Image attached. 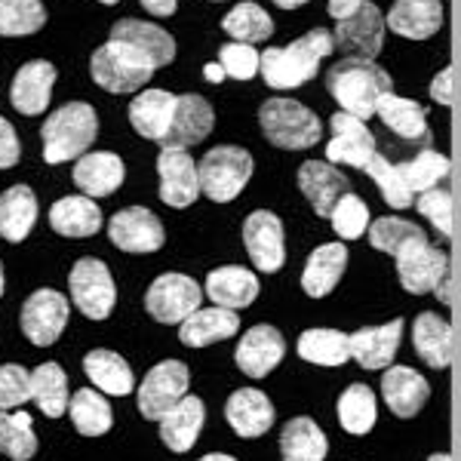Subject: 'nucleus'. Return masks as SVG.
Segmentation results:
<instances>
[{"label": "nucleus", "mask_w": 461, "mask_h": 461, "mask_svg": "<svg viewBox=\"0 0 461 461\" xmlns=\"http://www.w3.org/2000/svg\"><path fill=\"white\" fill-rule=\"evenodd\" d=\"M326 89L341 111L366 121L378 111V102L393 93V84L388 71L378 68L373 59H341L326 74Z\"/></svg>", "instance_id": "obj_1"}, {"label": "nucleus", "mask_w": 461, "mask_h": 461, "mask_svg": "<svg viewBox=\"0 0 461 461\" xmlns=\"http://www.w3.org/2000/svg\"><path fill=\"white\" fill-rule=\"evenodd\" d=\"M336 50L332 43V32L326 28H314L289 47H274L262 53V77L267 86L274 89H295L308 84L317 74L320 59H326Z\"/></svg>", "instance_id": "obj_2"}, {"label": "nucleus", "mask_w": 461, "mask_h": 461, "mask_svg": "<svg viewBox=\"0 0 461 461\" xmlns=\"http://www.w3.org/2000/svg\"><path fill=\"white\" fill-rule=\"evenodd\" d=\"M99 136V117L86 102H68L43 123V160L65 163L84 158L93 139Z\"/></svg>", "instance_id": "obj_3"}, {"label": "nucleus", "mask_w": 461, "mask_h": 461, "mask_svg": "<svg viewBox=\"0 0 461 461\" xmlns=\"http://www.w3.org/2000/svg\"><path fill=\"white\" fill-rule=\"evenodd\" d=\"M89 71H93V80L102 89L121 95V93H136V89H142L145 84H151L158 65H154L139 47H132V43L108 41L93 53Z\"/></svg>", "instance_id": "obj_4"}, {"label": "nucleus", "mask_w": 461, "mask_h": 461, "mask_svg": "<svg viewBox=\"0 0 461 461\" xmlns=\"http://www.w3.org/2000/svg\"><path fill=\"white\" fill-rule=\"evenodd\" d=\"M258 123L271 145L286 151H302L320 142V121L314 111H308L302 102L293 99H267L258 108Z\"/></svg>", "instance_id": "obj_5"}, {"label": "nucleus", "mask_w": 461, "mask_h": 461, "mask_svg": "<svg viewBox=\"0 0 461 461\" xmlns=\"http://www.w3.org/2000/svg\"><path fill=\"white\" fill-rule=\"evenodd\" d=\"M200 176V191L215 203H228L247 188L252 176V158L249 151L237 145H219L210 154H203V160L197 163Z\"/></svg>", "instance_id": "obj_6"}, {"label": "nucleus", "mask_w": 461, "mask_h": 461, "mask_svg": "<svg viewBox=\"0 0 461 461\" xmlns=\"http://www.w3.org/2000/svg\"><path fill=\"white\" fill-rule=\"evenodd\" d=\"M71 302L80 308V314L89 320H105L114 311L117 286L111 280V271L99 258H80L71 267Z\"/></svg>", "instance_id": "obj_7"}, {"label": "nucleus", "mask_w": 461, "mask_h": 461, "mask_svg": "<svg viewBox=\"0 0 461 461\" xmlns=\"http://www.w3.org/2000/svg\"><path fill=\"white\" fill-rule=\"evenodd\" d=\"M188 366L182 360H163L142 378L139 388V412L148 421H160L173 406L188 397Z\"/></svg>", "instance_id": "obj_8"}, {"label": "nucleus", "mask_w": 461, "mask_h": 461, "mask_svg": "<svg viewBox=\"0 0 461 461\" xmlns=\"http://www.w3.org/2000/svg\"><path fill=\"white\" fill-rule=\"evenodd\" d=\"M203 289L185 274H160L145 295V308L158 323H178L182 326L200 308Z\"/></svg>", "instance_id": "obj_9"}, {"label": "nucleus", "mask_w": 461, "mask_h": 461, "mask_svg": "<svg viewBox=\"0 0 461 461\" xmlns=\"http://www.w3.org/2000/svg\"><path fill=\"white\" fill-rule=\"evenodd\" d=\"M332 43L348 59H375L384 43V16L375 4L363 0L354 16L341 19L332 32Z\"/></svg>", "instance_id": "obj_10"}, {"label": "nucleus", "mask_w": 461, "mask_h": 461, "mask_svg": "<svg viewBox=\"0 0 461 461\" xmlns=\"http://www.w3.org/2000/svg\"><path fill=\"white\" fill-rule=\"evenodd\" d=\"M68 326V299L56 289H37L22 304V332L37 348H47Z\"/></svg>", "instance_id": "obj_11"}, {"label": "nucleus", "mask_w": 461, "mask_h": 461, "mask_svg": "<svg viewBox=\"0 0 461 461\" xmlns=\"http://www.w3.org/2000/svg\"><path fill=\"white\" fill-rule=\"evenodd\" d=\"M397 274L406 293L425 295L434 293L443 277H449V258H446V252L430 247V240H421L397 256Z\"/></svg>", "instance_id": "obj_12"}, {"label": "nucleus", "mask_w": 461, "mask_h": 461, "mask_svg": "<svg viewBox=\"0 0 461 461\" xmlns=\"http://www.w3.org/2000/svg\"><path fill=\"white\" fill-rule=\"evenodd\" d=\"M243 243L252 258V265L265 274L280 271L286 262V247H284V221L274 212L258 210L243 221Z\"/></svg>", "instance_id": "obj_13"}, {"label": "nucleus", "mask_w": 461, "mask_h": 461, "mask_svg": "<svg viewBox=\"0 0 461 461\" xmlns=\"http://www.w3.org/2000/svg\"><path fill=\"white\" fill-rule=\"evenodd\" d=\"M158 173H160V200L167 206L185 210L191 206L200 194V176L197 163L191 160V154L185 148H163L158 158Z\"/></svg>", "instance_id": "obj_14"}, {"label": "nucleus", "mask_w": 461, "mask_h": 461, "mask_svg": "<svg viewBox=\"0 0 461 461\" xmlns=\"http://www.w3.org/2000/svg\"><path fill=\"white\" fill-rule=\"evenodd\" d=\"M375 154V136L366 130V123L360 117L348 114V111H339L332 117V142L326 145L330 163H348L354 169H366Z\"/></svg>", "instance_id": "obj_15"}, {"label": "nucleus", "mask_w": 461, "mask_h": 461, "mask_svg": "<svg viewBox=\"0 0 461 461\" xmlns=\"http://www.w3.org/2000/svg\"><path fill=\"white\" fill-rule=\"evenodd\" d=\"M108 237L117 249L145 256V252H158L163 247V225L145 206H130L108 221Z\"/></svg>", "instance_id": "obj_16"}, {"label": "nucleus", "mask_w": 461, "mask_h": 461, "mask_svg": "<svg viewBox=\"0 0 461 461\" xmlns=\"http://www.w3.org/2000/svg\"><path fill=\"white\" fill-rule=\"evenodd\" d=\"M286 354V341L274 326L258 323L252 326L247 336L240 339L234 351V360L240 366V373H247L249 378H265L271 369H277V363Z\"/></svg>", "instance_id": "obj_17"}, {"label": "nucleus", "mask_w": 461, "mask_h": 461, "mask_svg": "<svg viewBox=\"0 0 461 461\" xmlns=\"http://www.w3.org/2000/svg\"><path fill=\"white\" fill-rule=\"evenodd\" d=\"M299 188H302V194L308 197V203L314 206V212L323 215V219H330L341 197L351 194V182H348V178L326 160L302 163Z\"/></svg>", "instance_id": "obj_18"}, {"label": "nucleus", "mask_w": 461, "mask_h": 461, "mask_svg": "<svg viewBox=\"0 0 461 461\" xmlns=\"http://www.w3.org/2000/svg\"><path fill=\"white\" fill-rule=\"evenodd\" d=\"M178 95L167 89H142L130 105V123L139 136L151 139V142H167L169 130H173Z\"/></svg>", "instance_id": "obj_19"}, {"label": "nucleus", "mask_w": 461, "mask_h": 461, "mask_svg": "<svg viewBox=\"0 0 461 461\" xmlns=\"http://www.w3.org/2000/svg\"><path fill=\"white\" fill-rule=\"evenodd\" d=\"M225 419L234 428L237 437L252 440V437H262L274 425V406L258 388H240L228 397L225 403Z\"/></svg>", "instance_id": "obj_20"}, {"label": "nucleus", "mask_w": 461, "mask_h": 461, "mask_svg": "<svg viewBox=\"0 0 461 461\" xmlns=\"http://www.w3.org/2000/svg\"><path fill=\"white\" fill-rule=\"evenodd\" d=\"M53 84H56V68L50 62L41 59V62L22 65L10 84L13 108L28 117L43 114L50 105V95H53Z\"/></svg>", "instance_id": "obj_21"}, {"label": "nucleus", "mask_w": 461, "mask_h": 461, "mask_svg": "<svg viewBox=\"0 0 461 461\" xmlns=\"http://www.w3.org/2000/svg\"><path fill=\"white\" fill-rule=\"evenodd\" d=\"M212 123H215V114H212L210 102H206L203 95H197V93L178 95L173 130H169L163 148H185V151H188L191 145L203 142V139L210 136Z\"/></svg>", "instance_id": "obj_22"}, {"label": "nucleus", "mask_w": 461, "mask_h": 461, "mask_svg": "<svg viewBox=\"0 0 461 461\" xmlns=\"http://www.w3.org/2000/svg\"><path fill=\"white\" fill-rule=\"evenodd\" d=\"M400 339H403V320H391L384 326H366L351 336V360L363 369H388L397 357Z\"/></svg>", "instance_id": "obj_23"}, {"label": "nucleus", "mask_w": 461, "mask_h": 461, "mask_svg": "<svg viewBox=\"0 0 461 461\" xmlns=\"http://www.w3.org/2000/svg\"><path fill=\"white\" fill-rule=\"evenodd\" d=\"M384 25L409 41H428L443 25V4L440 0H397Z\"/></svg>", "instance_id": "obj_24"}, {"label": "nucleus", "mask_w": 461, "mask_h": 461, "mask_svg": "<svg viewBox=\"0 0 461 461\" xmlns=\"http://www.w3.org/2000/svg\"><path fill=\"white\" fill-rule=\"evenodd\" d=\"M384 403L397 419H412L430 397V384L409 366H391L382 378Z\"/></svg>", "instance_id": "obj_25"}, {"label": "nucleus", "mask_w": 461, "mask_h": 461, "mask_svg": "<svg viewBox=\"0 0 461 461\" xmlns=\"http://www.w3.org/2000/svg\"><path fill=\"white\" fill-rule=\"evenodd\" d=\"M74 185L86 197H108L123 185V160L111 151H93L84 154L74 163Z\"/></svg>", "instance_id": "obj_26"}, {"label": "nucleus", "mask_w": 461, "mask_h": 461, "mask_svg": "<svg viewBox=\"0 0 461 461\" xmlns=\"http://www.w3.org/2000/svg\"><path fill=\"white\" fill-rule=\"evenodd\" d=\"M206 295L219 308L240 311L249 308L258 299V280L247 267H237V265L215 267V271H210V277H206Z\"/></svg>", "instance_id": "obj_27"}, {"label": "nucleus", "mask_w": 461, "mask_h": 461, "mask_svg": "<svg viewBox=\"0 0 461 461\" xmlns=\"http://www.w3.org/2000/svg\"><path fill=\"white\" fill-rule=\"evenodd\" d=\"M237 330H240L237 311L212 304V308H197L194 314L185 320L182 330H178V339L188 348H206L212 341H225L230 336H237Z\"/></svg>", "instance_id": "obj_28"}, {"label": "nucleus", "mask_w": 461, "mask_h": 461, "mask_svg": "<svg viewBox=\"0 0 461 461\" xmlns=\"http://www.w3.org/2000/svg\"><path fill=\"white\" fill-rule=\"evenodd\" d=\"M345 265H348V249L341 243H323V247H317L308 256V265H304L302 274V289L311 299H323V295H330L339 286Z\"/></svg>", "instance_id": "obj_29"}, {"label": "nucleus", "mask_w": 461, "mask_h": 461, "mask_svg": "<svg viewBox=\"0 0 461 461\" xmlns=\"http://www.w3.org/2000/svg\"><path fill=\"white\" fill-rule=\"evenodd\" d=\"M206 421V409L200 397H185L160 419V440L169 452H188L197 443L200 428Z\"/></svg>", "instance_id": "obj_30"}, {"label": "nucleus", "mask_w": 461, "mask_h": 461, "mask_svg": "<svg viewBox=\"0 0 461 461\" xmlns=\"http://www.w3.org/2000/svg\"><path fill=\"white\" fill-rule=\"evenodd\" d=\"M412 345L421 354V360L434 369H449L452 363V326L449 320L437 317L434 311L415 317L412 323Z\"/></svg>", "instance_id": "obj_31"}, {"label": "nucleus", "mask_w": 461, "mask_h": 461, "mask_svg": "<svg viewBox=\"0 0 461 461\" xmlns=\"http://www.w3.org/2000/svg\"><path fill=\"white\" fill-rule=\"evenodd\" d=\"M37 221V197L28 185H13L0 194V237L22 243Z\"/></svg>", "instance_id": "obj_32"}, {"label": "nucleus", "mask_w": 461, "mask_h": 461, "mask_svg": "<svg viewBox=\"0 0 461 461\" xmlns=\"http://www.w3.org/2000/svg\"><path fill=\"white\" fill-rule=\"evenodd\" d=\"M111 41H126L132 47H139L158 68H163V65H169L176 59V41L163 28L151 25V22L121 19L111 28Z\"/></svg>", "instance_id": "obj_33"}, {"label": "nucleus", "mask_w": 461, "mask_h": 461, "mask_svg": "<svg viewBox=\"0 0 461 461\" xmlns=\"http://www.w3.org/2000/svg\"><path fill=\"white\" fill-rule=\"evenodd\" d=\"M84 373L95 388L111 393V397H126V393H132V388H136L130 363L114 351H102V348L99 351H89L84 357Z\"/></svg>", "instance_id": "obj_34"}, {"label": "nucleus", "mask_w": 461, "mask_h": 461, "mask_svg": "<svg viewBox=\"0 0 461 461\" xmlns=\"http://www.w3.org/2000/svg\"><path fill=\"white\" fill-rule=\"evenodd\" d=\"M50 225L62 237H93L102 228V210L93 197H62L50 210Z\"/></svg>", "instance_id": "obj_35"}, {"label": "nucleus", "mask_w": 461, "mask_h": 461, "mask_svg": "<svg viewBox=\"0 0 461 461\" xmlns=\"http://www.w3.org/2000/svg\"><path fill=\"white\" fill-rule=\"evenodd\" d=\"M326 449H330V443H326V434L314 419L286 421L284 434H280L284 461H323Z\"/></svg>", "instance_id": "obj_36"}, {"label": "nucleus", "mask_w": 461, "mask_h": 461, "mask_svg": "<svg viewBox=\"0 0 461 461\" xmlns=\"http://www.w3.org/2000/svg\"><path fill=\"white\" fill-rule=\"evenodd\" d=\"M32 400L47 419H62L68 412V378L59 363H41L32 373Z\"/></svg>", "instance_id": "obj_37"}, {"label": "nucleus", "mask_w": 461, "mask_h": 461, "mask_svg": "<svg viewBox=\"0 0 461 461\" xmlns=\"http://www.w3.org/2000/svg\"><path fill=\"white\" fill-rule=\"evenodd\" d=\"M299 357L317 366H341L351 360V336L339 330H308L299 336Z\"/></svg>", "instance_id": "obj_38"}, {"label": "nucleus", "mask_w": 461, "mask_h": 461, "mask_svg": "<svg viewBox=\"0 0 461 461\" xmlns=\"http://www.w3.org/2000/svg\"><path fill=\"white\" fill-rule=\"evenodd\" d=\"M68 412H71V421H74V428H77V434H84V437H102V434H108L111 425H114L111 403L93 388H84V391L74 393L71 403H68Z\"/></svg>", "instance_id": "obj_39"}, {"label": "nucleus", "mask_w": 461, "mask_h": 461, "mask_svg": "<svg viewBox=\"0 0 461 461\" xmlns=\"http://www.w3.org/2000/svg\"><path fill=\"white\" fill-rule=\"evenodd\" d=\"M378 117L382 123L393 130L397 136L403 139H425L428 136V117H425V108L415 105L409 99H400V95L388 93L382 102H378Z\"/></svg>", "instance_id": "obj_40"}, {"label": "nucleus", "mask_w": 461, "mask_h": 461, "mask_svg": "<svg viewBox=\"0 0 461 461\" xmlns=\"http://www.w3.org/2000/svg\"><path fill=\"white\" fill-rule=\"evenodd\" d=\"M375 419H378L375 393L369 391L366 384H351V388L339 397V421L348 434H354V437L369 434Z\"/></svg>", "instance_id": "obj_41"}, {"label": "nucleus", "mask_w": 461, "mask_h": 461, "mask_svg": "<svg viewBox=\"0 0 461 461\" xmlns=\"http://www.w3.org/2000/svg\"><path fill=\"white\" fill-rule=\"evenodd\" d=\"M221 28H225V34L234 37L237 43H262L274 34L271 16H267L258 4H252V0L237 4L234 10L221 19Z\"/></svg>", "instance_id": "obj_42"}, {"label": "nucleus", "mask_w": 461, "mask_h": 461, "mask_svg": "<svg viewBox=\"0 0 461 461\" xmlns=\"http://www.w3.org/2000/svg\"><path fill=\"white\" fill-rule=\"evenodd\" d=\"M0 452L16 461L34 458L37 452V437L32 428V415L25 409L16 412H0Z\"/></svg>", "instance_id": "obj_43"}, {"label": "nucleus", "mask_w": 461, "mask_h": 461, "mask_svg": "<svg viewBox=\"0 0 461 461\" xmlns=\"http://www.w3.org/2000/svg\"><path fill=\"white\" fill-rule=\"evenodd\" d=\"M421 240H428L425 230L419 225H412V221L397 219V215H384V219H375L373 225H369V243H373L375 249L388 252L393 258H397L406 247L421 243Z\"/></svg>", "instance_id": "obj_44"}, {"label": "nucleus", "mask_w": 461, "mask_h": 461, "mask_svg": "<svg viewBox=\"0 0 461 461\" xmlns=\"http://www.w3.org/2000/svg\"><path fill=\"white\" fill-rule=\"evenodd\" d=\"M47 10L41 0H0V37H28L41 32Z\"/></svg>", "instance_id": "obj_45"}, {"label": "nucleus", "mask_w": 461, "mask_h": 461, "mask_svg": "<svg viewBox=\"0 0 461 461\" xmlns=\"http://www.w3.org/2000/svg\"><path fill=\"white\" fill-rule=\"evenodd\" d=\"M403 173L406 185L412 188V194H425V191L437 188V182H443L449 176V158L440 151H421L412 160L397 163Z\"/></svg>", "instance_id": "obj_46"}, {"label": "nucleus", "mask_w": 461, "mask_h": 461, "mask_svg": "<svg viewBox=\"0 0 461 461\" xmlns=\"http://www.w3.org/2000/svg\"><path fill=\"white\" fill-rule=\"evenodd\" d=\"M363 173L373 176V182L378 185L382 197L388 200V206H393V210H409V206H412V188L406 185V178L400 173L397 163H391L388 158L375 154Z\"/></svg>", "instance_id": "obj_47"}, {"label": "nucleus", "mask_w": 461, "mask_h": 461, "mask_svg": "<svg viewBox=\"0 0 461 461\" xmlns=\"http://www.w3.org/2000/svg\"><path fill=\"white\" fill-rule=\"evenodd\" d=\"M330 221L341 240H357V237H363V230L369 228V210H366V203L351 191V194H345L336 203Z\"/></svg>", "instance_id": "obj_48"}, {"label": "nucleus", "mask_w": 461, "mask_h": 461, "mask_svg": "<svg viewBox=\"0 0 461 461\" xmlns=\"http://www.w3.org/2000/svg\"><path fill=\"white\" fill-rule=\"evenodd\" d=\"M32 400V373L19 363L0 366V412H16Z\"/></svg>", "instance_id": "obj_49"}, {"label": "nucleus", "mask_w": 461, "mask_h": 461, "mask_svg": "<svg viewBox=\"0 0 461 461\" xmlns=\"http://www.w3.org/2000/svg\"><path fill=\"white\" fill-rule=\"evenodd\" d=\"M219 65L225 68L228 77L234 80H249L262 71V53L252 50V43H225L219 50Z\"/></svg>", "instance_id": "obj_50"}, {"label": "nucleus", "mask_w": 461, "mask_h": 461, "mask_svg": "<svg viewBox=\"0 0 461 461\" xmlns=\"http://www.w3.org/2000/svg\"><path fill=\"white\" fill-rule=\"evenodd\" d=\"M419 212L428 215L430 225L443 237H452V194L446 188H430L419 197Z\"/></svg>", "instance_id": "obj_51"}, {"label": "nucleus", "mask_w": 461, "mask_h": 461, "mask_svg": "<svg viewBox=\"0 0 461 461\" xmlns=\"http://www.w3.org/2000/svg\"><path fill=\"white\" fill-rule=\"evenodd\" d=\"M19 136L6 117H0V169H10L19 163Z\"/></svg>", "instance_id": "obj_52"}, {"label": "nucleus", "mask_w": 461, "mask_h": 461, "mask_svg": "<svg viewBox=\"0 0 461 461\" xmlns=\"http://www.w3.org/2000/svg\"><path fill=\"white\" fill-rule=\"evenodd\" d=\"M430 95H434L440 105H452V68H443L430 84Z\"/></svg>", "instance_id": "obj_53"}, {"label": "nucleus", "mask_w": 461, "mask_h": 461, "mask_svg": "<svg viewBox=\"0 0 461 461\" xmlns=\"http://www.w3.org/2000/svg\"><path fill=\"white\" fill-rule=\"evenodd\" d=\"M360 4L363 0H330V16L336 22H341V19L354 16V13L360 10Z\"/></svg>", "instance_id": "obj_54"}, {"label": "nucleus", "mask_w": 461, "mask_h": 461, "mask_svg": "<svg viewBox=\"0 0 461 461\" xmlns=\"http://www.w3.org/2000/svg\"><path fill=\"white\" fill-rule=\"evenodd\" d=\"M142 6L154 16H173L176 13V0H142Z\"/></svg>", "instance_id": "obj_55"}, {"label": "nucleus", "mask_w": 461, "mask_h": 461, "mask_svg": "<svg viewBox=\"0 0 461 461\" xmlns=\"http://www.w3.org/2000/svg\"><path fill=\"white\" fill-rule=\"evenodd\" d=\"M203 77L210 80V84H221V80H225V68H221L219 62H210L203 68Z\"/></svg>", "instance_id": "obj_56"}, {"label": "nucleus", "mask_w": 461, "mask_h": 461, "mask_svg": "<svg viewBox=\"0 0 461 461\" xmlns=\"http://www.w3.org/2000/svg\"><path fill=\"white\" fill-rule=\"evenodd\" d=\"M277 6H284V10H299V6H304L308 0H274Z\"/></svg>", "instance_id": "obj_57"}, {"label": "nucleus", "mask_w": 461, "mask_h": 461, "mask_svg": "<svg viewBox=\"0 0 461 461\" xmlns=\"http://www.w3.org/2000/svg\"><path fill=\"white\" fill-rule=\"evenodd\" d=\"M437 293H440L443 304H449V277H443V280H440V286H437Z\"/></svg>", "instance_id": "obj_58"}, {"label": "nucleus", "mask_w": 461, "mask_h": 461, "mask_svg": "<svg viewBox=\"0 0 461 461\" xmlns=\"http://www.w3.org/2000/svg\"><path fill=\"white\" fill-rule=\"evenodd\" d=\"M200 461H237V458H230V456H221V452H212V456H203Z\"/></svg>", "instance_id": "obj_59"}, {"label": "nucleus", "mask_w": 461, "mask_h": 461, "mask_svg": "<svg viewBox=\"0 0 461 461\" xmlns=\"http://www.w3.org/2000/svg\"><path fill=\"white\" fill-rule=\"evenodd\" d=\"M428 461H452L449 456H446V452H437V456H430Z\"/></svg>", "instance_id": "obj_60"}, {"label": "nucleus", "mask_w": 461, "mask_h": 461, "mask_svg": "<svg viewBox=\"0 0 461 461\" xmlns=\"http://www.w3.org/2000/svg\"><path fill=\"white\" fill-rule=\"evenodd\" d=\"M0 295H4V265H0Z\"/></svg>", "instance_id": "obj_61"}, {"label": "nucleus", "mask_w": 461, "mask_h": 461, "mask_svg": "<svg viewBox=\"0 0 461 461\" xmlns=\"http://www.w3.org/2000/svg\"><path fill=\"white\" fill-rule=\"evenodd\" d=\"M99 4H108L111 6V4H117V0H99Z\"/></svg>", "instance_id": "obj_62"}]
</instances>
